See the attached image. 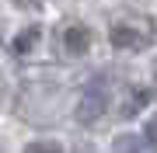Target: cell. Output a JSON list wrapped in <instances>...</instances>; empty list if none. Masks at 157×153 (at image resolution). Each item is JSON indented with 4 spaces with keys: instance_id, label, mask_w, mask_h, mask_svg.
<instances>
[{
    "instance_id": "obj_1",
    "label": "cell",
    "mask_w": 157,
    "mask_h": 153,
    "mask_svg": "<svg viewBox=\"0 0 157 153\" xmlns=\"http://www.w3.org/2000/svg\"><path fill=\"white\" fill-rule=\"evenodd\" d=\"M105 111H108V87H105V80H91L84 87V94H80V101H77V122L94 125Z\"/></svg>"
},
{
    "instance_id": "obj_2",
    "label": "cell",
    "mask_w": 157,
    "mask_h": 153,
    "mask_svg": "<svg viewBox=\"0 0 157 153\" xmlns=\"http://www.w3.org/2000/svg\"><path fill=\"white\" fill-rule=\"evenodd\" d=\"M63 49L73 52V56H80V52L91 49V31L84 28V24H70V28H63Z\"/></svg>"
},
{
    "instance_id": "obj_3",
    "label": "cell",
    "mask_w": 157,
    "mask_h": 153,
    "mask_svg": "<svg viewBox=\"0 0 157 153\" xmlns=\"http://www.w3.org/2000/svg\"><path fill=\"white\" fill-rule=\"evenodd\" d=\"M108 38H112L115 49H140V46H143V35L133 31L129 24H115V28L108 31Z\"/></svg>"
},
{
    "instance_id": "obj_4",
    "label": "cell",
    "mask_w": 157,
    "mask_h": 153,
    "mask_svg": "<svg viewBox=\"0 0 157 153\" xmlns=\"http://www.w3.org/2000/svg\"><path fill=\"white\" fill-rule=\"evenodd\" d=\"M39 38H42V28H39V24H32V28H25V31H21V35H17V38L11 42L14 56H25V52H32V46H35Z\"/></svg>"
},
{
    "instance_id": "obj_5",
    "label": "cell",
    "mask_w": 157,
    "mask_h": 153,
    "mask_svg": "<svg viewBox=\"0 0 157 153\" xmlns=\"http://www.w3.org/2000/svg\"><path fill=\"white\" fill-rule=\"evenodd\" d=\"M150 101V94L147 91H129V97H126V108H122V118H133L136 111H140V108Z\"/></svg>"
},
{
    "instance_id": "obj_6",
    "label": "cell",
    "mask_w": 157,
    "mask_h": 153,
    "mask_svg": "<svg viewBox=\"0 0 157 153\" xmlns=\"http://www.w3.org/2000/svg\"><path fill=\"white\" fill-rule=\"evenodd\" d=\"M140 146L143 143L136 139V136H129V132H122L115 143H112V153H140Z\"/></svg>"
},
{
    "instance_id": "obj_7",
    "label": "cell",
    "mask_w": 157,
    "mask_h": 153,
    "mask_svg": "<svg viewBox=\"0 0 157 153\" xmlns=\"http://www.w3.org/2000/svg\"><path fill=\"white\" fill-rule=\"evenodd\" d=\"M25 153H63L59 143H49V139H39V143H28Z\"/></svg>"
},
{
    "instance_id": "obj_8",
    "label": "cell",
    "mask_w": 157,
    "mask_h": 153,
    "mask_svg": "<svg viewBox=\"0 0 157 153\" xmlns=\"http://www.w3.org/2000/svg\"><path fill=\"white\" fill-rule=\"evenodd\" d=\"M147 143H150V146H157V115L150 118V125H147Z\"/></svg>"
}]
</instances>
